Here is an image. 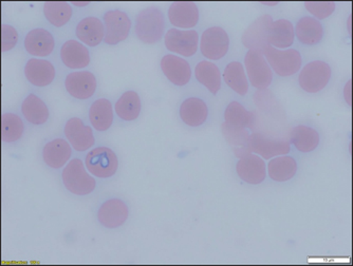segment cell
Listing matches in <instances>:
<instances>
[{
	"label": "cell",
	"mask_w": 353,
	"mask_h": 266,
	"mask_svg": "<svg viewBox=\"0 0 353 266\" xmlns=\"http://www.w3.org/2000/svg\"><path fill=\"white\" fill-rule=\"evenodd\" d=\"M136 34L144 43H156L162 39L165 30L163 13L156 7L142 10L136 19Z\"/></svg>",
	"instance_id": "cell-1"
},
{
	"label": "cell",
	"mask_w": 353,
	"mask_h": 266,
	"mask_svg": "<svg viewBox=\"0 0 353 266\" xmlns=\"http://www.w3.org/2000/svg\"><path fill=\"white\" fill-rule=\"evenodd\" d=\"M63 185L77 196H86L95 188V180L87 174L84 164L79 158L70 161L63 172Z\"/></svg>",
	"instance_id": "cell-2"
},
{
	"label": "cell",
	"mask_w": 353,
	"mask_h": 266,
	"mask_svg": "<svg viewBox=\"0 0 353 266\" xmlns=\"http://www.w3.org/2000/svg\"><path fill=\"white\" fill-rule=\"evenodd\" d=\"M263 54L279 76H291L301 69V55L297 50H279L270 45Z\"/></svg>",
	"instance_id": "cell-3"
},
{
	"label": "cell",
	"mask_w": 353,
	"mask_h": 266,
	"mask_svg": "<svg viewBox=\"0 0 353 266\" xmlns=\"http://www.w3.org/2000/svg\"><path fill=\"white\" fill-rule=\"evenodd\" d=\"M247 149L250 154L261 156L265 160L274 156H285L290 152V143L285 140L272 139L263 133H252L247 142Z\"/></svg>",
	"instance_id": "cell-4"
},
{
	"label": "cell",
	"mask_w": 353,
	"mask_h": 266,
	"mask_svg": "<svg viewBox=\"0 0 353 266\" xmlns=\"http://www.w3.org/2000/svg\"><path fill=\"white\" fill-rule=\"evenodd\" d=\"M330 79V65L325 61H315L303 67L299 81L303 91L316 93L328 85Z\"/></svg>",
	"instance_id": "cell-5"
},
{
	"label": "cell",
	"mask_w": 353,
	"mask_h": 266,
	"mask_svg": "<svg viewBox=\"0 0 353 266\" xmlns=\"http://www.w3.org/2000/svg\"><path fill=\"white\" fill-rule=\"evenodd\" d=\"M86 167L93 176L107 178L114 176L118 170L119 162L116 154L107 147L93 149L87 154Z\"/></svg>",
	"instance_id": "cell-6"
},
{
	"label": "cell",
	"mask_w": 353,
	"mask_h": 266,
	"mask_svg": "<svg viewBox=\"0 0 353 266\" xmlns=\"http://www.w3.org/2000/svg\"><path fill=\"white\" fill-rule=\"evenodd\" d=\"M245 70L252 86L265 90L273 81V72L263 54L250 50L245 59Z\"/></svg>",
	"instance_id": "cell-7"
},
{
	"label": "cell",
	"mask_w": 353,
	"mask_h": 266,
	"mask_svg": "<svg viewBox=\"0 0 353 266\" xmlns=\"http://www.w3.org/2000/svg\"><path fill=\"white\" fill-rule=\"evenodd\" d=\"M105 37L107 45H118L130 35L132 21L120 10L108 11L104 16Z\"/></svg>",
	"instance_id": "cell-8"
},
{
	"label": "cell",
	"mask_w": 353,
	"mask_h": 266,
	"mask_svg": "<svg viewBox=\"0 0 353 266\" xmlns=\"http://www.w3.org/2000/svg\"><path fill=\"white\" fill-rule=\"evenodd\" d=\"M230 39L222 28L213 27L205 30L201 37V53L206 59L218 61L229 51Z\"/></svg>",
	"instance_id": "cell-9"
},
{
	"label": "cell",
	"mask_w": 353,
	"mask_h": 266,
	"mask_svg": "<svg viewBox=\"0 0 353 266\" xmlns=\"http://www.w3.org/2000/svg\"><path fill=\"white\" fill-rule=\"evenodd\" d=\"M272 23H273V19L270 15H263L256 19L243 33L241 39L243 45L248 49L257 51L263 54L271 45L269 43V32Z\"/></svg>",
	"instance_id": "cell-10"
},
{
	"label": "cell",
	"mask_w": 353,
	"mask_h": 266,
	"mask_svg": "<svg viewBox=\"0 0 353 266\" xmlns=\"http://www.w3.org/2000/svg\"><path fill=\"white\" fill-rule=\"evenodd\" d=\"M199 35L194 30H168L165 34V45L170 51L190 57L196 54Z\"/></svg>",
	"instance_id": "cell-11"
},
{
	"label": "cell",
	"mask_w": 353,
	"mask_h": 266,
	"mask_svg": "<svg viewBox=\"0 0 353 266\" xmlns=\"http://www.w3.org/2000/svg\"><path fill=\"white\" fill-rule=\"evenodd\" d=\"M65 136L77 152H85L94 145L92 129L79 118H72L65 126Z\"/></svg>",
	"instance_id": "cell-12"
},
{
	"label": "cell",
	"mask_w": 353,
	"mask_h": 266,
	"mask_svg": "<svg viewBox=\"0 0 353 266\" xmlns=\"http://www.w3.org/2000/svg\"><path fill=\"white\" fill-rule=\"evenodd\" d=\"M238 176L249 184L257 185L263 182L267 176L265 163L261 156L250 154L240 158L237 163Z\"/></svg>",
	"instance_id": "cell-13"
},
{
	"label": "cell",
	"mask_w": 353,
	"mask_h": 266,
	"mask_svg": "<svg viewBox=\"0 0 353 266\" xmlns=\"http://www.w3.org/2000/svg\"><path fill=\"white\" fill-rule=\"evenodd\" d=\"M168 19L174 27L190 29L199 21V10L192 1H176L168 10Z\"/></svg>",
	"instance_id": "cell-14"
},
{
	"label": "cell",
	"mask_w": 353,
	"mask_h": 266,
	"mask_svg": "<svg viewBox=\"0 0 353 266\" xmlns=\"http://www.w3.org/2000/svg\"><path fill=\"white\" fill-rule=\"evenodd\" d=\"M65 86L71 96L77 99H87L94 94L97 79L89 71L72 72L66 77Z\"/></svg>",
	"instance_id": "cell-15"
},
{
	"label": "cell",
	"mask_w": 353,
	"mask_h": 266,
	"mask_svg": "<svg viewBox=\"0 0 353 266\" xmlns=\"http://www.w3.org/2000/svg\"><path fill=\"white\" fill-rule=\"evenodd\" d=\"M128 218V207L120 198H110L102 204L98 219L107 228L120 227Z\"/></svg>",
	"instance_id": "cell-16"
},
{
	"label": "cell",
	"mask_w": 353,
	"mask_h": 266,
	"mask_svg": "<svg viewBox=\"0 0 353 266\" xmlns=\"http://www.w3.org/2000/svg\"><path fill=\"white\" fill-rule=\"evenodd\" d=\"M161 69L168 81L176 86H184L192 77L190 63L176 55H165L161 61Z\"/></svg>",
	"instance_id": "cell-17"
},
{
	"label": "cell",
	"mask_w": 353,
	"mask_h": 266,
	"mask_svg": "<svg viewBox=\"0 0 353 266\" xmlns=\"http://www.w3.org/2000/svg\"><path fill=\"white\" fill-rule=\"evenodd\" d=\"M54 39L50 32L45 29H34L28 33L25 48L33 57H48L54 50Z\"/></svg>",
	"instance_id": "cell-18"
},
{
	"label": "cell",
	"mask_w": 353,
	"mask_h": 266,
	"mask_svg": "<svg viewBox=\"0 0 353 266\" xmlns=\"http://www.w3.org/2000/svg\"><path fill=\"white\" fill-rule=\"evenodd\" d=\"M25 75L32 85L46 87L50 85L54 79L55 69L50 61L32 59L26 65Z\"/></svg>",
	"instance_id": "cell-19"
},
{
	"label": "cell",
	"mask_w": 353,
	"mask_h": 266,
	"mask_svg": "<svg viewBox=\"0 0 353 266\" xmlns=\"http://www.w3.org/2000/svg\"><path fill=\"white\" fill-rule=\"evenodd\" d=\"M61 59L70 69H82L90 63L88 49L79 41H71L63 43L61 50Z\"/></svg>",
	"instance_id": "cell-20"
},
{
	"label": "cell",
	"mask_w": 353,
	"mask_h": 266,
	"mask_svg": "<svg viewBox=\"0 0 353 266\" xmlns=\"http://www.w3.org/2000/svg\"><path fill=\"white\" fill-rule=\"evenodd\" d=\"M77 37L85 45L97 47L104 41V25L97 17H87L77 25Z\"/></svg>",
	"instance_id": "cell-21"
},
{
	"label": "cell",
	"mask_w": 353,
	"mask_h": 266,
	"mask_svg": "<svg viewBox=\"0 0 353 266\" xmlns=\"http://www.w3.org/2000/svg\"><path fill=\"white\" fill-rule=\"evenodd\" d=\"M71 154L72 150L70 145L65 140L57 139L46 145L43 150V158L48 166L59 170L69 161Z\"/></svg>",
	"instance_id": "cell-22"
},
{
	"label": "cell",
	"mask_w": 353,
	"mask_h": 266,
	"mask_svg": "<svg viewBox=\"0 0 353 266\" xmlns=\"http://www.w3.org/2000/svg\"><path fill=\"white\" fill-rule=\"evenodd\" d=\"M208 109L205 103L197 97H190L182 103L180 116L190 127L201 126L208 119Z\"/></svg>",
	"instance_id": "cell-23"
},
{
	"label": "cell",
	"mask_w": 353,
	"mask_h": 266,
	"mask_svg": "<svg viewBox=\"0 0 353 266\" xmlns=\"http://www.w3.org/2000/svg\"><path fill=\"white\" fill-rule=\"evenodd\" d=\"M297 39L303 45H314L321 43L324 37L322 23L314 17H303L294 30Z\"/></svg>",
	"instance_id": "cell-24"
},
{
	"label": "cell",
	"mask_w": 353,
	"mask_h": 266,
	"mask_svg": "<svg viewBox=\"0 0 353 266\" xmlns=\"http://www.w3.org/2000/svg\"><path fill=\"white\" fill-rule=\"evenodd\" d=\"M295 32L292 23L285 19L273 21L269 32V43L276 49H287L294 43Z\"/></svg>",
	"instance_id": "cell-25"
},
{
	"label": "cell",
	"mask_w": 353,
	"mask_h": 266,
	"mask_svg": "<svg viewBox=\"0 0 353 266\" xmlns=\"http://www.w3.org/2000/svg\"><path fill=\"white\" fill-rule=\"evenodd\" d=\"M91 124L98 131H106L114 122L112 105L108 99H100L91 105L89 110Z\"/></svg>",
	"instance_id": "cell-26"
},
{
	"label": "cell",
	"mask_w": 353,
	"mask_h": 266,
	"mask_svg": "<svg viewBox=\"0 0 353 266\" xmlns=\"http://www.w3.org/2000/svg\"><path fill=\"white\" fill-rule=\"evenodd\" d=\"M195 75L200 84L205 86L213 94H217L221 88V74L219 68L211 61H203L198 63Z\"/></svg>",
	"instance_id": "cell-27"
},
{
	"label": "cell",
	"mask_w": 353,
	"mask_h": 266,
	"mask_svg": "<svg viewBox=\"0 0 353 266\" xmlns=\"http://www.w3.org/2000/svg\"><path fill=\"white\" fill-rule=\"evenodd\" d=\"M21 112L28 122L33 125H43L49 119V110L47 105L35 94L26 97L21 105Z\"/></svg>",
	"instance_id": "cell-28"
},
{
	"label": "cell",
	"mask_w": 353,
	"mask_h": 266,
	"mask_svg": "<svg viewBox=\"0 0 353 266\" xmlns=\"http://www.w3.org/2000/svg\"><path fill=\"white\" fill-rule=\"evenodd\" d=\"M290 143L301 152H311L319 146V134L310 127L297 126L291 131Z\"/></svg>",
	"instance_id": "cell-29"
},
{
	"label": "cell",
	"mask_w": 353,
	"mask_h": 266,
	"mask_svg": "<svg viewBox=\"0 0 353 266\" xmlns=\"http://www.w3.org/2000/svg\"><path fill=\"white\" fill-rule=\"evenodd\" d=\"M223 79L228 86L238 94L243 96L247 94L249 90V81H248L243 63H240L239 61L230 63L224 69Z\"/></svg>",
	"instance_id": "cell-30"
},
{
	"label": "cell",
	"mask_w": 353,
	"mask_h": 266,
	"mask_svg": "<svg viewBox=\"0 0 353 266\" xmlns=\"http://www.w3.org/2000/svg\"><path fill=\"white\" fill-rule=\"evenodd\" d=\"M270 178L276 182L291 180L297 172L296 161L291 156H279L270 161L268 165Z\"/></svg>",
	"instance_id": "cell-31"
},
{
	"label": "cell",
	"mask_w": 353,
	"mask_h": 266,
	"mask_svg": "<svg viewBox=\"0 0 353 266\" xmlns=\"http://www.w3.org/2000/svg\"><path fill=\"white\" fill-rule=\"evenodd\" d=\"M225 123L235 128L248 129L253 127L255 123V114L248 111L238 102H232L224 112Z\"/></svg>",
	"instance_id": "cell-32"
},
{
	"label": "cell",
	"mask_w": 353,
	"mask_h": 266,
	"mask_svg": "<svg viewBox=\"0 0 353 266\" xmlns=\"http://www.w3.org/2000/svg\"><path fill=\"white\" fill-rule=\"evenodd\" d=\"M119 118L130 122L138 119L141 112V99L134 91H127L119 99L116 104Z\"/></svg>",
	"instance_id": "cell-33"
},
{
	"label": "cell",
	"mask_w": 353,
	"mask_h": 266,
	"mask_svg": "<svg viewBox=\"0 0 353 266\" xmlns=\"http://www.w3.org/2000/svg\"><path fill=\"white\" fill-rule=\"evenodd\" d=\"M222 133H223L227 142L233 147L234 154L237 158H243V156L250 154L249 150L247 149L250 133L247 129L235 128V127L230 126L227 123H223Z\"/></svg>",
	"instance_id": "cell-34"
},
{
	"label": "cell",
	"mask_w": 353,
	"mask_h": 266,
	"mask_svg": "<svg viewBox=\"0 0 353 266\" xmlns=\"http://www.w3.org/2000/svg\"><path fill=\"white\" fill-rule=\"evenodd\" d=\"M43 14L51 25L61 28L70 21L72 8L65 1H48L43 5Z\"/></svg>",
	"instance_id": "cell-35"
},
{
	"label": "cell",
	"mask_w": 353,
	"mask_h": 266,
	"mask_svg": "<svg viewBox=\"0 0 353 266\" xmlns=\"http://www.w3.org/2000/svg\"><path fill=\"white\" fill-rule=\"evenodd\" d=\"M25 126L19 115L5 113L1 116V139L3 142L13 143L23 136Z\"/></svg>",
	"instance_id": "cell-36"
},
{
	"label": "cell",
	"mask_w": 353,
	"mask_h": 266,
	"mask_svg": "<svg viewBox=\"0 0 353 266\" xmlns=\"http://www.w3.org/2000/svg\"><path fill=\"white\" fill-rule=\"evenodd\" d=\"M306 9L317 19H325L334 12V1H306Z\"/></svg>",
	"instance_id": "cell-37"
},
{
	"label": "cell",
	"mask_w": 353,
	"mask_h": 266,
	"mask_svg": "<svg viewBox=\"0 0 353 266\" xmlns=\"http://www.w3.org/2000/svg\"><path fill=\"white\" fill-rule=\"evenodd\" d=\"M19 41V33L12 25H3L1 27V50L8 52L15 47Z\"/></svg>",
	"instance_id": "cell-38"
},
{
	"label": "cell",
	"mask_w": 353,
	"mask_h": 266,
	"mask_svg": "<svg viewBox=\"0 0 353 266\" xmlns=\"http://www.w3.org/2000/svg\"><path fill=\"white\" fill-rule=\"evenodd\" d=\"M73 5L77 6V7H85V6H88L89 3H73Z\"/></svg>",
	"instance_id": "cell-39"
},
{
	"label": "cell",
	"mask_w": 353,
	"mask_h": 266,
	"mask_svg": "<svg viewBox=\"0 0 353 266\" xmlns=\"http://www.w3.org/2000/svg\"><path fill=\"white\" fill-rule=\"evenodd\" d=\"M277 3H265V5L268 6H275Z\"/></svg>",
	"instance_id": "cell-40"
}]
</instances>
